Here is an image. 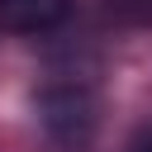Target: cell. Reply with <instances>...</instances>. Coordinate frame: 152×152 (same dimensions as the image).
Here are the masks:
<instances>
[{"instance_id":"obj_3","label":"cell","mask_w":152,"mask_h":152,"mask_svg":"<svg viewBox=\"0 0 152 152\" xmlns=\"http://www.w3.org/2000/svg\"><path fill=\"white\" fill-rule=\"evenodd\" d=\"M128 152H152V124H147V128L133 138V147H128Z\"/></svg>"},{"instance_id":"obj_1","label":"cell","mask_w":152,"mask_h":152,"mask_svg":"<svg viewBox=\"0 0 152 152\" xmlns=\"http://www.w3.org/2000/svg\"><path fill=\"white\" fill-rule=\"evenodd\" d=\"M38 109H43L48 133L62 138V142H81V138L90 133V124H95V104H90V95L76 90V86H66V90H43Z\"/></svg>"},{"instance_id":"obj_2","label":"cell","mask_w":152,"mask_h":152,"mask_svg":"<svg viewBox=\"0 0 152 152\" xmlns=\"http://www.w3.org/2000/svg\"><path fill=\"white\" fill-rule=\"evenodd\" d=\"M76 0H0V28L33 38V33H52L66 24Z\"/></svg>"}]
</instances>
